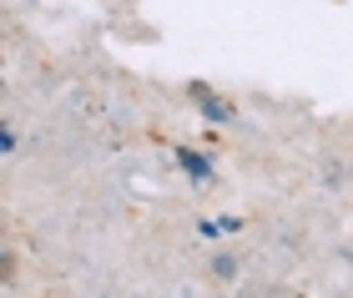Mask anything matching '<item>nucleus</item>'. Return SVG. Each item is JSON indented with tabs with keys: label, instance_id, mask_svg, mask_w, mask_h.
<instances>
[{
	"label": "nucleus",
	"instance_id": "nucleus-1",
	"mask_svg": "<svg viewBox=\"0 0 353 298\" xmlns=\"http://www.w3.org/2000/svg\"><path fill=\"white\" fill-rule=\"evenodd\" d=\"M176 162H182V172H187V177H197V182H207V177H212V162H207L202 152H192V147H182V152H176Z\"/></svg>",
	"mask_w": 353,
	"mask_h": 298
},
{
	"label": "nucleus",
	"instance_id": "nucleus-2",
	"mask_svg": "<svg viewBox=\"0 0 353 298\" xmlns=\"http://www.w3.org/2000/svg\"><path fill=\"white\" fill-rule=\"evenodd\" d=\"M192 97H197V101L207 106V117H212V121H228V117H232V112H228V106H222V101H217L207 86H192Z\"/></svg>",
	"mask_w": 353,
	"mask_h": 298
},
{
	"label": "nucleus",
	"instance_id": "nucleus-3",
	"mask_svg": "<svg viewBox=\"0 0 353 298\" xmlns=\"http://www.w3.org/2000/svg\"><path fill=\"white\" fill-rule=\"evenodd\" d=\"M212 268H217V278H232V273H237V263H232V258H217Z\"/></svg>",
	"mask_w": 353,
	"mask_h": 298
}]
</instances>
